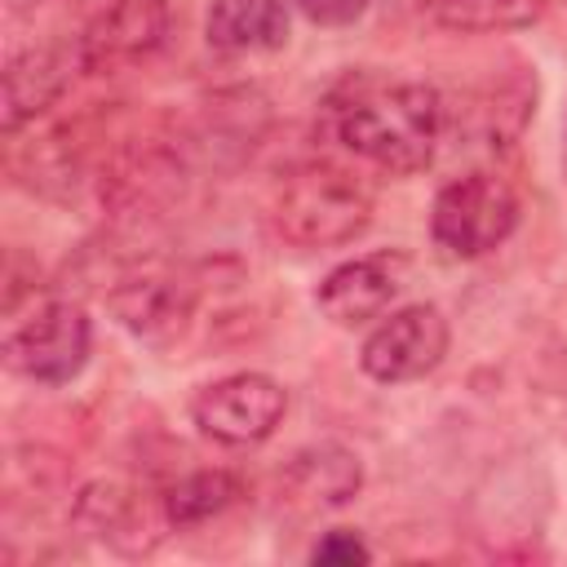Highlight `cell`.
<instances>
[{
    "instance_id": "6",
    "label": "cell",
    "mask_w": 567,
    "mask_h": 567,
    "mask_svg": "<svg viewBox=\"0 0 567 567\" xmlns=\"http://www.w3.org/2000/svg\"><path fill=\"white\" fill-rule=\"evenodd\" d=\"M443 354H447V319L439 306L416 301V306L385 315L368 332L359 350V368L381 385H403V381L434 372Z\"/></svg>"
},
{
    "instance_id": "7",
    "label": "cell",
    "mask_w": 567,
    "mask_h": 567,
    "mask_svg": "<svg viewBox=\"0 0 567 567\" xmlns=\"http://www.w3.org/2000/svg\"><path fill=\"white\" fill-rule=\"evenodd\" d=\"M408 279H412V257L408 252H399V248L363 252V257L341 261L337 270L323 275V284L315 288V306L332 323L354 328V323L381 319L403 297Z\"/></svg>"
},
{
    "instance_id": "13",
    "label": "cell",
    "mask_w": 567,
    "mask_h": 567,
    "mask_svg": "<svg viewBox=\"0 0 567 567\" xmlns=\"http://www.w3.org/2000/svg\"><path fill=\"white\" fill-rule=\"evenodd\" d=\"M111 310L142 341H159V337L182 328V319L190 310V288L182 279L142 275V279H128V284H120L111 292Z\"/></svg>"
},
{
    "instance_id": "18",
    "label": "cell",
    "mask_w": 567,
    "mask_h": 567,
    "mask_svg": "<svg viewBox=\"0 0 567 567\" xmlns=\"http://www.w3.org/2000/svg\"><path fill=\"white\" fill-rule=\"evenodd\" d=\"M403 4H408L412 13H421V9H425V4H434V0H403Z\"/></svg>"
},
{
    "instance_id": "19",
    "label": "cell",
    "mask_w": 567,
    "mask_h": 567,
    "mask_svg": "<svg viewBox=\"0 0 567 567\" xmlns=\"http://www.w3.org/2000/svg\"><path fill=\"white\" fill-rule=\"evenodd\" d=\"M563 182H567V133H563Z\"/></svg>"
},
{
    "instance_id": "2",
    "label": "cell",
    "mask_w": 567,
    "mask_h": 567,
    "mask_svg": "<svg viewBox=\"0 0 567 567\" xmlns=\"http://www.w3.org/2000/svg\"><path fill=\"white\" fill-rule=\"evenodd\" d=\"M372 221V190L359 173L332 159H301L279 173L270 190V226L292 248H332L363 235Z\"/></svg>"
},
{
    "instance_id": "14",
    "label": "cell",
    "mask_w": 567,
    "mask_h": 567,
    "mask_svg": "<svg viewBox=\"0 0 567 567\" xmlns=\"http://www.w3.org/2000/svg\"><path fill=\"white\" fill-rule=\"evenodd\" d=\"M425 22L461 35H483V31H514L540 18V0H434L421 9Z\"/></svg>"
},
{
    "instance_id": "11",
    "label": "cell",
    "mask_w": 567,
    "mask_h": 567,
    "mask_svg": "<svg viewBox=\"0 0 567 567\" xmlns=\"http://www.w3.org/2000/svg\"><path fill=\"white\" fill-rule=\"evenodd\" d=\"M363 487V465L341 443L301 447L284 470V492L301 509H337Z\"/></svg>"
},
{
    "instance_id": "1",
    "label": "cell",
    "mask_w": 567,
    "mask_h": 567,
    "mask_svg": "<svg viewBox=\"0 0 567 567\" xmlns=\"http://www.w3.org/2000/svg\"><path fill=\"white\" fill-rule=\"evenodd\" d=\"M328 124L359 159L385 173H421L439 151L447 106L439 89L416 80H359L328 102Z\"/></svg>"
},
{
    "instance_id": "10",
    "label": "cell",
    "mask_w": 567,
    "mask_h": 567,
    "mask_svg": "<svg viewBox=\"0 0 567 567\" xmlns=\"http://www.w3.org/2000/svg\"><path fill=\"white\" fill-rule=\"evenodd\" d=\"M75 40L84 53V71L151 58L168 40V4L164 0H111L97 13H89L84 35Z\"/></svg>"
},
{
    "instance_id": "15",
    "label": "cell",
    "mask_w": 567,
    "mask_h": 567,
    "mask_svg": "<svg viewBox=\"0 0 567 567\" xmlns=\"http://www.w3.org/2000/svg\"><path fill=\"white\" fill-rule=\"evenodd\" d=\"M235 496H239V478L230 470H195L164 492V509L173 527H190L235 505Z\"/></svg>"
},
{
    "instance_id": "9",
    "label": "cell",
    "mask_w": 567,
    "mask_h": 567,
    "mask_svg": "<svg viewBox=\"0 0 567 567\" xmlns=\"http://www.w3.org/2000/svg\"><path fill=\"white\" fill-rule=\"evenodd\" d=\"M75 71H84L80 40H49L18 49L4 66V133L13 137L22 124L44 115L71 89Z\"/></svg>"
},
{
    "instance_id": "8",
    "label": "cell",
    "mask_w": 567,
    "mask_h": 567,
    "mask_svg": "<svg viewBox=\"0 0 567 567\" xmlns=\"http://www.w3.org/2000/svg\"><path fill=\"white\" fill-rule=\"evenodd\" d=\"M71 518H75V527L84 536H93L97 545H106V549H115L124 558L151 554L164 540V527H173L168 509H164V496L151 505L146 496H137L124 483H89L75 496Z\"/></svg>"
},
{
    "instance_id": "16",
    "label": "cell",
    "mask_w": 567,
    "mask_h": 567,
    "mask_svg": "<svg viewBox=\"0 0 567 567\" xmlns=\"http://www.w3.org/2000/svg\"><path fill=\"white\" fill-rule=\"evenodd\" d=\"M368 558H372V549H368L363 536L350 532V527L323 532V536L315 540V549H310V563H323V567H332V563H368Z\"/></svg>"
},
{
    "instance_id": "5",
    "label": "cell",
    "mask_w": 567,
    "mask_h": 567,
    "mask_svg": "<svg viewBox=\"0 0 567 567\" xmlns=\"http://www.w3.org/2000/svg\"><path fill=\"white\" fill-rule=\"evenodd\" d=\"M284 412H288V390L266 372L221 377V381L204 385L190 403L195 425L226 447H248V443L270 439L275 425L284 421Z\"/></svg>"
},
{
    "instance_id": "17",
    "label": "cell",
    "mask_w": 567,
    "mask_h": 567,
    "mask_svg": "<svg viewBox=\"0 0 567 567\" xmlns=\"http://www.w3.org/2000/svg\"><path fill=\"white\" fill-rule=\"evenodd\" d=\"M297 4L319 27H350V22H359L368 13L372 0H297Z\"/></svg>"
},
{
    "instance_id": "3",
    "label": "cell",
    "mask_w": 567,
    "mask_h": 567,
    "mask_svg": "<svg viewBox=\"0 0 567 567\" xmlns=\"http://www.w3.org/2000/svg\"><path fill=\"white\" fill-rule=\"evenodd\" d=\"M518 226V195L496 173H465L452 177L430 204V235L447 257H483L505 244Z\"/></svg>"
},
{
    "instance_id": "4",
    "label": "cell",
    "mask_w": 567,
    "mask_h": 567,
    "mask_svg": "<svg viewBox=\"0 0 567 567\" xmlns=\"http://www.w3.org/2000/svg\"><path fill=\"white\" fill-rule=\"evenodd\" d=\"M93 350V323L75 301H35L27 315H9L4 363L40 385H66L80 377Z\"/></svg>"
},
{
    "instance_id": "12",
    "label": "cell",
    "mask_w": 567,
    "mask_h": 567,
    "mask_svg": "<svg viewBox=\"0 0 567 567\" xmlns=\"http://www.w3.org/2000/svg\"><path fill=\"white\" fill-rule=\"evenodd\" d=\"M204 35L221 53H261L288 40V4L284 0H213L204 18Z\"/></svg>"
}]
</instances>
